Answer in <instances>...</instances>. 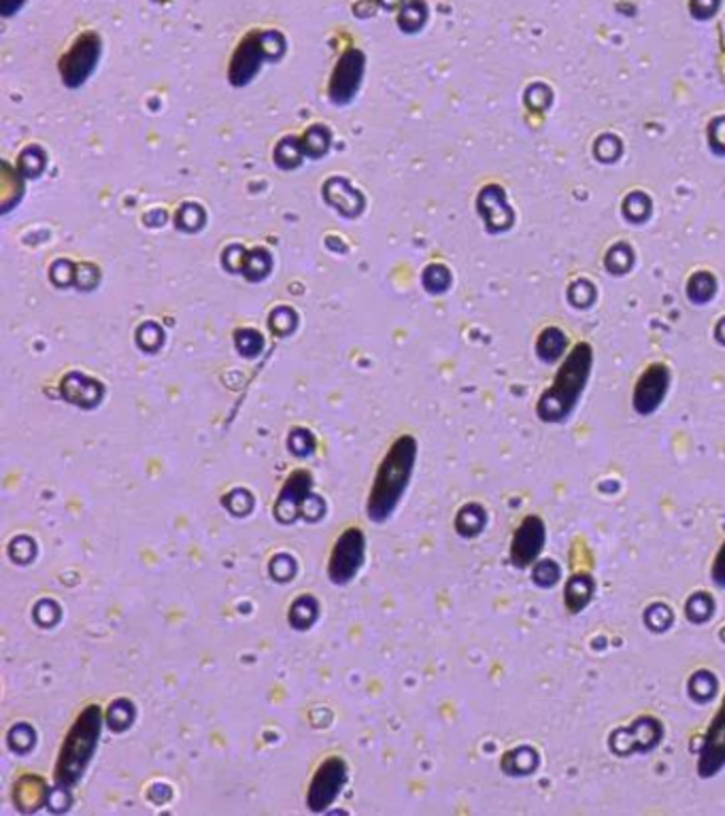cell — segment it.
Instances as JSON below:
<instances>
[{
    "mask_svg": "<svg viewBox=\"0 0 725 816\" xmlns=\"http://www.w3.org/2000/svg\"><path fill=\"white\" fill-rule=\"evenodd\" d=\"M362 71H364V56L358 50H349L345 56L339 60L334 75L330 80V98L337 105H345L349 103L362 80Z\"/></svg>",
    "mask_w": 725,
    "mask_h": 816,
    "instance_id": "obj_12",
    "label": "cell"
},
{
    "mask_svg": "<svg viewBox=\"0 0 725 816\" xmlns=\"http://www.w3.org/2000/svg\"><path fill=\"white\" fill-rule=\"evenodd\" d=\"M105 719L107 717L103 714L100 706L92 704L86 706L73 721L71 730L62 740L58 761H56L54 781L60 788L68 791L75 787L86 774L89 761L96 755Z\"/></svg>",
    "mask_w": 725,
    "mask_h": 816,
    "instance_id": "obj_3",
    "label": "cell"
},
{
    "mask_svg": "<svg viewBox=\"0 0 725 816\" xmlns=\"http://www.w3.org/2000/svg\"><path fill=\"white\" fill-rule=\"evenodd\" d=\"M281 52L284 39L279 32L249 34L234 54L231 82L234 85L247 84L258 73L264 57L281 56Z\"/></svg>",
    "mask_w": 725,
    "mask_h": 816,
    "instance_id": "obj_4",
    "label": "cell"
},
{
    "mask_svg": "<svg viewBox=\"0 0 725 816\" xmlns=\"http://www.w3.org/2000/svg\"><path fill=\"white\" fill-rule=\"evenodd\" d=\"M591 367H594L591 347L587 342L575 345L571 353L564 358L562 367L557 368L552 385L536 402V415L541 422L547 425H562L575 413L580 398L589 385Z\"/></svg>",
    "mask_w": 725,
    "mask_h": 816,
    "instance_id": "obj_1",
    "label": "cell"
},
{
    "mask_svg": "<svg viewBox=\"0 0 725 816\" xmlns=\"http://www.w3.org/2000/svg\"><path fill=\"white\" fill-rule=\"evenodd\" d=\"M530 576H532V583L541 590H552L559 579H562V568L559 563L553 562V560H539L530 568Z\"/></svg>",
    "mask_w": 725,
    "mask_h": 816,
    "instance_id": "obj_20",
    "label": "cell"
},
{
    "mask_svg": "<svg viewBox=\"0 0 725 816\" xmlns=\"http://www.w3.org/2000/svg\"><path fill=\"white\" fill-rule=\"evenodd\" d=\"M615 738H621L619 742L617 740H610V749L617 753V755H632V753H647L651 749H655L662 740V725L658 719H651V717H642L640 721H637L630 730H617L612 733Z\"/></svg>",
    "mask_w": 725,
    "mask_h": 816,
    "instance_id": "obj_11",
    "label": "cell"
},
{
    "mask_svg": "<svg viewBox=\"0 0 725 816\" xmlns=\"http://www.w3.org/2000/svg\"><path fill=\"white\" fill-rule=\"evenodd\" d=\"M348 783V763L341 757H328L313 774L311 787L307 793V804L313 813H323L337 802L339 793Z\"/></svg>",
    "mask_w": 725,
    "mask_h": 816,
    "instance_id": "obj_9",
    "label": "cell"
},
{
    "mask_svg": "<svg viewBox=\"0 0 725 816\" xmlns=\"http://www.w3.org/2000/svg\"><path fill=\"white\" fill-rule=\"evenodd\" d=\"M594 593H596V583L591 576L587 574H577L573 579H568L566 587H564V604H566V611L571 615H579L583 613L591 600H594Z\"/></svg>",
    "mask_w": 725,
    "mask_h": 816,
    "instance_id": "obj_14",
    "label": "cell"
},
{
    "mask_svg": "<svg viewBox=\"0 0 725 816\" xmlns=\"http://www.w3.org/2000/svg\"><path fill=\"white\" fill-rule=\"evenodd\" d=\"M706 676H708L706 670L696 672V675L692 676L690 685H687V691L694 696V700H696V702H708V700L717 693V678H715V676H711V678L706 680Z\"/></svg>",
    "mask_w": 725,
    "mask_h": 816,
    "instance_id": "obj_22",
    "label": "cell"
},
{
    "mask_svg": "<svg viewBox=\"0 0 725 816\" xmlns=\"http://www.w3.org/2000/svg\"><path fill=\"white\" fill-rule=\"evenodd\" d=\"M366 558V538L358 528H349L337 538L330 560H328V576L334 585H348L364 565Z\"/></svg>",
    "mask_w": 725,
    "mask_h": 816,
    "instance_id": "obj_5",
    "label": "cell"
},
{
    "mask_svg": "<svg viewBox=\"0 0 725 816\" xmlns=\"http://www.w3.org/2000/svg\"><path fill=\"white\" fill-rule=\"evenodd\" d=\"M566 351V337L557 328H547L536 340V353L543 362L552 364Z\"/></svg>",
    "mask_w": 725,
    "mask_h": 816,
    "instance_id": "obj_17",
    "label": "cell"
},
{
    "mask_svg": "<svg viewBox=\"0 0 725 816\" xmlns=\"http://www.w3.org/2000/svg\"><path fill=\"white\" fill-rule=\"evenodd\" d=\"M309 498H311V475L307 470H298L284 485L281 496H279L277 507H275V515L281 519L284 512H288L286 523H290L296 519L300 507L309 502Z\"/></svg>",
    "mask_w": 725,
    "mask_h": 816,
    "instance_id": "obj_13",
    "label": "cell"
},
{
    "mask_svg": "<svg viewBox=\"0 0 725 816\" xmlns=\"http://www.w3.org/2000/svg\"><path fill=\"white\" fill-rule=\"evenodd\" d=\"M24 2L26 0H0V13L4 18H11V15H15L24 7Z\"/></svg>",
    "mask_w": 725,
    "mask_h": 816,
    "instance_id": "obj_24",
    "label": "cell"
},
{
    "mask_svg": "<svg viewBox=\"0 0 725 816\" xmlns=\"http://www.w3.org/2000/svg\"><path fill=\"white\" fill-rule=\"evenodd\" d=\"M100 52H103V43H100V36L96 32L82 34L60 62L64 84L71 85V87L84 84L87 77L92 75V71L96 68V64L100 60Z\"/></svg>",
    "mask_w": 725,
    "mask_h": 816,
    "instance_id": "obj_8",
    "label": "cell"
},
{
    "mask_svg": "<svg viewBox=\"0 0 725 816\" xmlns=\"http://www.w3.org/2000/svg\"><path fill=\"white\" fill-rule=\"evenodd\" d=\"M488 526V512L481 505H466L460 508L456 517V530L465 538H475L481 534Z\"/></svg>",
    "mask_w": 725,
    "mask_h": 816,
    "instance_id": "obj_16",
    "label": "cell"
},
{
    "mask_svg": "<svg viewBox=\"0 0 725 816\" xmlns=\"http://www.w3.org/2000/svg\"><path fill=\"white\" fill-rule=\"evenodd\" d=\"M672 385V374L664 364H651L644 368V372L640 374L637 385H635V395H632V406L635 411L649 417L653 413L660 411V406L664 404L668 392Z\"/></svg>",
    "mask_w": 725,
    "mask_h": 816,
    "instance_id": "obj_10",
    "label": "cell"
},
{
    "mask_svg": "<svg viewBox=\"0 0 725 816\" xmlns=\"http://www.w3.org/2000/svg\"><path fill=\"white\" fill-rule=\"evenodd\" d=\"M715 613V602L711 597V593H694L687 602H685V617L692 621L694 625H702L713 617Z\"/></svg>",
    "mask_w": 725,
    "mask_h": 816,
    "instance_id": "obj_21",
    "label": "cell"
},
{
    "mask_svg": "<svg viewBox=\"0 0 725 816\" xmlns=\"http://www.w3.org/2000/svg\"><path fill=\"white\" fill-rule=\"evenodd\" d=\"M417 462V441L413 436H401L385 453L379 464L377 475L371 485L366 515L371 521L383 523L405 498L411 477Z\"/></svg>",
    "mask_w": 725,
    "mask_h": 816,
    "instance_id": "obj_2",
    "label": "cell"
},
{
    "mask_svg": "<svg viewBox=\"0 0 725 816\" xmlns=\"http://www.w3.org/2000/svg\"><path fill=\"white\" fill-rule=\"evenodd\" d=\"M513 765H518L511 776H527L539 767V755L530 746H518L502 760V770L509 772Z\"/></svg>",
    "mask_w": 725,
    "mask_h": 816,
    "instance_id": "obj_18",
    "label": "cell"
},
{
    "mask_svg": "<svg viewBox=\"0 0 725 816\" xmlns=\"http://www.w3.org/2000/svg\"><path fill=\"white\" fill-rule=\"evenodd\" d=\"M697 778L713 781L725 770V696L702 735L696 761Z\"/></svg>",
    "mask_w": 725,
    "mask_h": 816,
    "instance_id": "obj_7",
    "label": "cell"
},
{
    "mask_svg": "<svg viewBox=\"0 0 725 816\" xmlns=\"http://www.w3.org/2000/svg\"><path fill=\"white\" fill-rule=\"evenodd\" d=\"M13 797H15V806L26 813V804H30V813L32 810H39L47 797V785L43 778L39 776H22L18 783H15V791H13Z\"/></svg>",
    "mask_w": 725,
    "mask_h": 816,
    "instance_id": "obj_15",
    "label": "cell"
},
{
    "mask_svg": "<svg viewBox=\"0 0 725 816\" xmlns=\"http://www.w3.org/2000/svg\"><path fill=\"white\" fill-rule=\"evenodd\" d=\"M547 547V523L539 515L523 517L515 534L511 538L509 560L518 570H530L543 558Z\"/></svg>",
    "mask_w": 725,
    "mask_h": 816,
    "instance_id": "obj_6",
    "label": "cell"
},
{
    "mask_svg": "<svg viewBox=\"0 0 725 816\" xmlns=\"http://www.w3.org/2000/svg\"><path fill=\"white\" fill-rule=\"evenodd\" d=\"M711 581L715 587L725 590V540L722 542V547L717 549L713 563H711Z\"/></svg>",
    "mask_w": 725,
    "mask_h": 816,
    "instance_id": "obj_23",
    "label": "cell"
},
{
    "mask_svg": "<svg viewBox=\"0 0 725 816\" xmlns=\"http://www.w3.org/2000/svg\"><path fill=\"white\" fill-rule=\"evenodd\" d=\"M318 613H320L318 602H316L311 595H300V597L291 604L288 621H290L291 625H294L296 629H307V627H311V625L316 623V619H318Z\"/></svg>",
    "mask_w": 725,
    "mask_h": 816,
    "instance_id": "obj_19",
    "label": "cell"
}]
</instances>
